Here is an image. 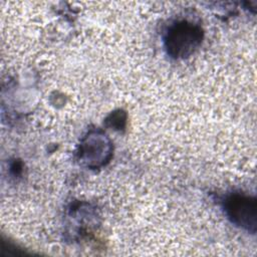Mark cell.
Instances as JSON below:
<instances>
[{
	"label": "cell",
	"instance_id": "2",
	"mask_svg": "<svg viewBox=\"0 0 257 257\" xmlns=\"http://www.w3.org/2000/svg\"><path fill=\"white\" fill-rule=\"evenodd\" d=\"M111 154V144L105 135L96 132L85 137L80 145L79 158L90 168H96L105 163Z\"/></svg>",
	"mask_w": 257,
	"mask_h": 257
},
{
	"label": "cell",
	"instance_id": "1",
	"mask_svg": "<svg viewBox=\"0 0 257 257\" xmlns=\"http://www.w3.org/2000/svg\"><path fill=\"white\" fill-rule=\"evenodd\" d=\"M202 38L203 32L200 26L183 20L170 27L165 37V46L172 57L184 58L198 48Z\"/></svg>",
	"mask_w": 257,
	"mask_h": 257
},
{
	"label": "cell",
	"instance_id": "3",
	"mask_svg": "<svg viewBox=\"0 0 257 257\" xmlns=\"http://www.w3.org/2000/svg\"><path fill=\"white\" fill-rule=\"evenodd\" d=\"M226 212L233 223L249 231L256 227V200L245 195H232L225 204Z\"/></svg>",
	"mask_w": 257,
	"mask_h": 257
}]
</instances>
